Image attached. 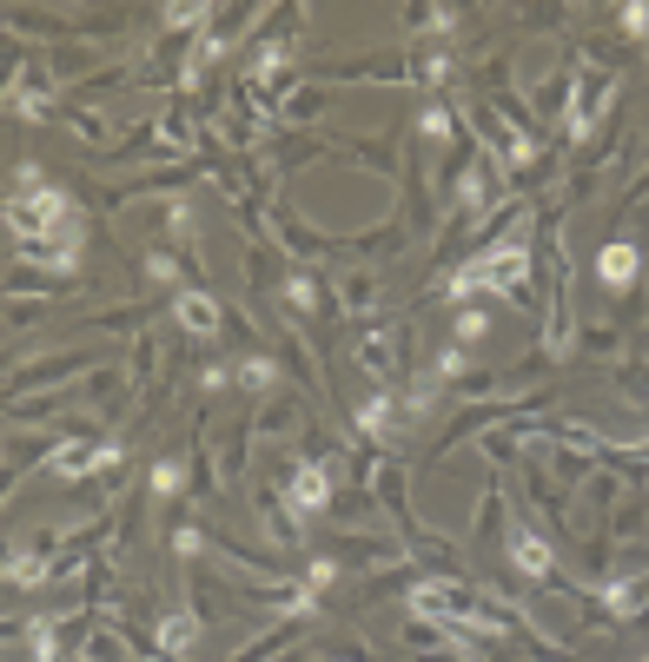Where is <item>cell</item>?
<instances>
[{
    "mask_svg": "<svg viewBox=\"0 0 649 662\" xmlns=\"http://www.w3.org/2000/svg\"><path fill=\"white\" fill-rule=\"evenodd\" d=\"M524 279H531V252H524L517 239H504V245H484L478 259H464V265L444 279V305H451V312H464L478 292H504L511 305H531Z\"/></svg>",
    "mask_w": 649,
    "mask_h": 662,
    "instance_id": "6da1fadb",
    "label": "cell"
},
{
    "mask_svg": "<svg viewBox=\"0 0 649 662\" xmlns=\"http://www.w3.org/2000/svg\"><path fill=\"white\" fill-rule=\"evenodd\" d=\"M279 484H285V511H292L299 524L325 517V511H332V497H338V491H332V464H325V458H305V464H292Z\"/></svg>",
    "mask_w": 649,
    "mask_h": 662,
    "instance_id": "7a4b0ae2",
    "label": "cell"
},
{
    "mask_svg": "<svg viewBox=\"0 0 649 662\" xmlns=\"http://www.w3.org/2000/svg\"><path fill=\"white\" fill-rule=\"evenodd\" d=\"M358 365L371 371L378 391H398V371H405V325H365V332H358Z\"/></svg>",
    "mask_w": 649,
    "mask_h": 662,
    "instance_id": "3957f363",
    "label": "cell"
},
{
    "mask_svg": "<svg viewBox=\"0 0 649 662\" xmlns=\"http://www.w3.org/2000/svg\"><path fill=\"white\" fill-rule=\"evenodd\" d=\"M172 318H179V338H186V345H212V338L226 332L219 298H212V292H199V285H186V292L172 298Z\"/></svg>",
    "mask_w": 649,
    "mask_h": 662,
    "instance_id": "277c9868",
    "label": "cell"
},
{
    "mask_svg": "<svg viewBox=\"0 0 649 662\" xmlns=\"http://www.w3.org/2000/svg\"><path fill=\"white\" fill-rule=\"evenodd\" d=\"M617 99V73H597V66H584L577 73V106H571V119H564V133L571 139H590V126H597V113Z\"/></svg>",
    "mask_w": 649,
    "mask_h": 662,
    "instance_id": "5b68a950",
    "label": "cell"
},
{
    "mask_svg": "<svg viewBox=\"0 0 649 662\" xmlns=\"http://www.w3.org/2000/svg\"><path fill=\"white\" fill-rule=\"evenodd\" d=\"M504 550H511L517 577H531V584H557V577H564V570H557V550H551L531 524H511V544H504Z\"/></svg>",
    "mask_w": 649,
    "mask_h": 662,
    "instance_id": "8992f818",
    "label": "cell"
},
{
    "mask_svg": "<svg viewBox=\"0 0 649 662\" xmlns=\"http://www.w3.org/2000/svg\"><path fill=\"white\" fill-rule=\"evenodd\" d=\"M159 239H166V245H179V259L199 272V212H192V199H186V192L166 206V219H159Z\"/></svg>",
    "mask_w": 649,
    "mask_h": 662,
    "instance_id": "52a82bcc",
    "label": "cell"
},
{
    "mask_svg": "<svg viewBox=\"0 0 649 662\" xmlns=\"http://www.w3.org/2000/svg\"><path fill=\"white\" fill-rule=\"evenodd\" d=\"M637 272H643V252H637V239H610V245L597 252V279H604L610 292H637Z\"/></svg>",
    "mask_w": 649,
    "mask_h": 662,
    "instance_id": "ba28073f",
    "label": "cell"
},
{
    "mask_svg": "<svg viewBox=\"0 0 649 662\" xmlns=\"http://www.w3.org/2000/svg\"><path fill=\"white\" fill-rule=\"evenodd\" d=\"M232 391H239V398H252V404H265V398L279 391V358H272V351L239 358V365H232Z\"/></svg>",
    "mask_w": 649,
    "mask_h": 662,
    "instance_id": "9c48e42d",
    "label": "cell"
},
{
    "mask_svg": "<svg viewBox=\"0 0 649 662\" xmlns=\"http://www.w3.org/2000/svg\"><path fill=\"white\" fill-rule=\"evenodd\" d=\"M649 610V577H630V584H604V597H597V617H610V623H637Z\"/></svg>",
    "mask_w": 649,
    "mask_h": 662,
    "instance_id": "30bf717a",
    "label": "cell"
},
{
    "mask_svg": "<svg viewBox=\"0 0 649 662\" xmlns=\"http://www.w3.org/2000/svg\"><path fill=\"white\" fill-rule=\"evenodd\" d=\"M332 312H338V318H371V312H378V279H371V272L338 279V285H332Z\"/></svg>",
    "mask_w": 649,
    "mask_h": 662,
    "instance_id": "8fae6325",
    "label": "cell"
},
{
    "mask_svg": "<svg viewBox=\"0 0 649 662\" xmlns=\"http://www.w3.org/2000/svg\"><path fill=\"white\" fill-rule=\"evenodd\" d=\"M46 471H53V477H66V484L100 477V444H73V438H66V444H53V451H46Z\"/></svg>",
    "mask_w": 649,
    "mask_h": 662,
    "instance_id": "7c38bea8",
    "label": "cell"
},
{
    "mask_svg": "<svg viewBox=\"0 0 649 662\" xmlns=\"http://www.w3.org/2000/svg\"><path fill=\"white\" fill-rule=\"evenodd\" d=\"M411 80H418V86H451V80H458L451 46H444V40H425V46L411 53Z\"/></svg>",
    "mask_w": 649,
    "mask_h": 662,
    "instance_id": "4fadbf2b",
    "label": "cell"
},
{
    "mask_svg": "<svg viewBox=\"0 0 649 662\" xmlns=\"http://www.w3.org/2000/svg\"><path fill=\"white\" fill-rule=\"evenodd\" d=\"M279 298H285L292 312H305V318H318V312H332V305H325V285H318L312 272H285V279H279Z\"/></svg>",
    "mask_w": 649,
    "mask_h": 662,
    "instance_id": "5bb4252c",
    "label": "cell"
},
{
    "mask_svg": "<svg viewBox=\"0 0 649 662\" xmlns=\"http://www.w3.org/2000/svg\"><path fill=\"white\" fill-rule=\"evenodd\" d=\"M86 365H93V351H73V358H46V365H27V371H13V391H33V385H60V378L86 371Z\"/></svg>",
    "mask_w": 649,
    "mask_h": 662,
    "instance_id": "9a60e30c",
    "label": "cell"
},
{
    "mask_svg": "<svg viewBox=\"0 0 649 662\" xmlns=\"http://www.w3.org/2000/svg\"><path fill=\"white\" fill-rule=\"evenodd\" d=\"M46 577H53V564L40 557V544H33V550L13 544V557H7V584H13V590H33V584H46Z\"/></svg>",
    "mask_w": 649,
    "mask_h": 662,
    "instance_id": "2e32d148",
    "label": "cell"
},
{
    "mask_svg": "<svg viewBox=\"0 0 649 662\" xmlns=\"http://www.w3.org/2000/svg\"><path fill=\"white\" fill-rule=\"evenodd\" d=\"M418 133H431V139H458V133H464V126H458V113H451V106H444V99H431V106H425V113H418Z\"/></svg>",
    "mask_w": 649,
    "mask_h": 662,
    "instance_id": "e0dca14e",
    "label": "cell"
},
{
    "mask_svg": "<svg viewBox=\"0 0 649 662\" xmlns=\"http://www.w3.org/2000/svg\"><path fill=\"white\" fill-rule=\"evenodd\" d=\"M484 332H491V312H478V305H464V312L451 318V345H458V351H464V345H478Z\"/></svg>",
    "mask_w": 649,
    "mask_h": 662,
    "instance_id": "ac0fdd59",
    "label": "cell"
},
{
    "mask_svg": "<svg viewBox=\"0 0 649 662\" xmlns=\"http://www.w3.org/2000/svg\"><path fill=\"white\" fill-rule=\"evenodd\" d=\"M179 484H186V477H179V458H159V464H153V504H172Z\"/></svg>",
    "mask_w": 649,
    "mask_h": 662,
    "instance_id": "d6986e66",
    "label": "cell"
},
{
    "mask_svg": "<svg viewBox=\"0 0 649 662\" xmlns=\"http://www.w3.org/2000/svg\"><path fill=\"white\" fill-rule=\"evenodd\" d=\"M338 584V557H312L305 564V590H332Z\"/></svg>",
    "mask_w": 649,
    "mask_h": 662,
    "instance_id": "ffe728a7",
    "label": "cell"
},
{
    "mask_svg": "<svg viewBox=\"0 0 649 662\" xmlns=\"http://www.w3.org/2000/svg\"><path fill=\"white\" fill-rule=\"evenodd\" d=\"M66 126H73L80 139H93V146L106 139V119H100V113H86V106H80V113H66Z\"/></svg>",
    "mask_w": 649,
    "mask_h": 662,
    "instance_id": "44dd1931",
    "label": "cell"
},
{
    "mask_svg": "<svg viewBox=\"0 0 649 662\" xmlns=\"http://www.w3.org/2000/svg\"><path fill=\"white\" fill-rule=\"evenodd\" d=\"M617 20H624V33H630V40H643V33H649V7H643V0H630Z\"/></svg>",
    "mask_w": 649,
    "mask_h": 662,
    "instance_id": "7402d4cb",
    "label": "cell"
},
{
    "mask_svg": "<svg viewBox=\"0 0 649 662\" xmlns=\"http://www.w3.org/2000/svg\"><path fill=\"white\" fill-rule=\"evenodd\" d=\"M226 385H232V365H206V378H199V391H206V398H219Z\"/></svg>",
    "mask_w": 649,
    "mask_h": 662,
    "instance_id": "603a6c76",
    "label": "cell"
},
{
    "mask_svg": "<svg viewBox=\"0 0 649 662\" xmlns=\"http://www.w3.org/2000/svg\"><path fill=\"white\" fill-rule=\"evenodd\" d=\"M60 662H80V656H60Z\"/></svg>",
    "mask_w": 649,
    "mask_h": 662,
    "instance_id": "cb8c5ba5",
    "label": "cell"
}]
</instances>
